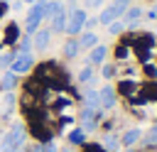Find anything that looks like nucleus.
I'll use <instances>...</instances> for the list:
<instances>
[{
  "label": "nucleus",
  "mask_w": 157,
  "mask_h": 152,
  "mask_svg": "<svg viewBox=\"0 0 157 152\" xmlns=\"http://www.w3.org/2000/svg\"><path fill=\"white\" fill-rule=\"evenodd\" d=\"M25 142H27V127L22 123H12L0 140V152H20L25 150Z\"/></svg>",
  "instance_id": "obj_1"
},
{
  "label": "nucleus",
  "mask_w": 157,
  "mask_h": 152,
  "mask_svg": "<svg viewBox=\"0 0 157 152\" xmlns=\"http://www.w3.org/2000/svg\"><path fill=\"white\" fill-rule=\"evenodd\" d=\"M47 5H49V0H37V2L29 5L27 20H25V34H34V32L42 27L44 15H47Z\"/></svg>",
  "instance_id": "obj_2"
},
{
  "label": "nucleus",
  "mask_w": 157,
  "mask_h": 152,
  "mask_svg": "<svg viewBox=\"0 0 157 152\" xmlns=\"http://www.w3.org/2000/svg\"><path fill=\"white\" fill-rule=\"evenodd\" d=\"M128 7H130V0H110V2L101 10V15H98V25H105V27H108L110 22L120 20Z\"/></svg>",
  "instance_id": "obj_3"
},
{
  "label": "nucleus",
  "mask_w": 157,
  "mask_h": 152,
  "mask_svg": "<svg viewBox=\"0 0 157 152\" xmlns=\"http://www.w3.org/2000/svg\"><path fill=\"white\" fill-rule=\"evenodd\" d=\"M86 17H88V12L83 10V7H71L69 10V17H66V34L69 37H78L81 32H83V25H86Z\"/></svg>",
  "instance_id": "obj_4"
},
{
  "label": "nucleus",
  "mask_w": 157,
  "mask_h": 152,
  "mask_svg": "<svg viewBox=\"0 0 157 152\" xmlns=\"http://www.w3.org/2000/svg\"><path fill=\"white\" fill-rule=\"evenodd\" d=\"M69 10H71V7H64V5H61V0L56 2L54 12L47 17V22H49L47 27L52 29V34H61V32L66 29V17H69Z\"/></svg>",
  "instance_id": "obj_5"
},
{
  "label": "nucleus",
  "mask_w": 157,
  "mask_h": 152,
  "mask_svg": "<svg viewBox=\"0 0 157 152\" xmlns=\"http://www.w3.org/2000/svg\"><path fill=\"white\" fill-rule=\"evenodd\" d=\"M32 66H34V54H32V51H17L15 61L10 64V71L17 74V76H22V74H27Z\"/></svg>",
  "instance_id": "obj_6"
},
{
  "label": "nucleus",
  "mask_w": 157,
  "mask_h": 152,
  "mask_svg": "<svg viewBox=\"0 0 157 152\" xmlns=\"http://www.w3.org/2000/svg\"><path fill=\"white\" fill-rule=\"evenodd\" d=\"M115 103H118V91H115V86H110V83L101 86V88H98V108H101V110H110Z\"/></svg>",
  "instance_id": "obj_7"
},
{
  "label": "nucleus",
  "mask_w": 157,
  "mask_h": 152,
  "mask_svg": "<svg viewBox=\"0 0 157 152\" xmlns=\"http://www.w3.org/2000/svg\"><path fill=\"white\" fill-rule=\"evenodd\" d=\"M78 127L83 130V132H93L96 127H98V108H86L83 105V110H81V115H78Z\"/></svg>",
  "instance_id": "obj_8"
},
{
  "label": "nucleus",
  "mask_w": 157,
  "mask_h": 152,
  "mask_svg": "<svg viewBox=\"0 0 157 152\" xmlns=\"http://www.w3.org/2000/svg\"><path fill=\"white\" fill-rule=\"evenodd\" d=\"M49 42H52V29L49 27H39L32 34V49H37V51H44L49 47Z\"/></svg>",
  "instance_id": "obj_9"
},
{
  "label": "nucleus",
  "mask_w": 157,
  "mask_h": 152,
  "mask_svg": "<svg viewBox=\"0 0 157 152\" xmlns=\"http://www.w3.org/2000/svg\"><path fill=\"white\" fill-rule=\"evenodd\" d=\"M105 56H108V47L105 44H96L93 49H88V64L91 66H98V64H103L105 61Z\"/></svg>",
  "instance_id": "obj_10"
},
{
  "label": "nucleus",
  "mask_w": 157,
  "mask_h": 152,
  "mask_svg": "<svg viewBox=\"0 0 157 152\" xmlns=\"http://www.w3.org/2000/svg\"><path fill=\"white\" fill-rule=\"evenodd\" d=\"M17 83H20L17 74H12L10 69H5V71L0 74V91H2V93H5V91H15Z\"/></svg>",
  "instance_id": "obj_11"
},
{
  "label": "nucleus",
  "mask_w": 157,
  "mask_h": 152,
  "mask_svg": "<svg viewBox=\"0 0 157 152\" xmlns=\"http://www.w3.org/2000/svg\"><path fill=\"white\" fill-rule=\"evenodd\" d=\"M140 140H142V130L140 127H130V130H125L120 135V145L123 147H135Z\"/></svg>",
  "instance_id": "obj_12"
},
{
  "label": "nucleus",
  "mask_w": 157,
  "mask_h": 152,
  "mask_svg": "<svg viewBox=\"0 0 157 152\" xmlns=\"http://www.w3.org/2000/svg\"><path fill=\"white\" fill-rule=\"evenodd\" d=\"M140 17H142V7H137V5H130L120 20L125 22V27H128V29H132V27L137 25V20H140Z\"/></svg>",
  "instance_id": "obj_13"
},
{
  "label": "nucleus",
  "mask_w": 157,
  "mask_h": 152,
  "mask_svg": "<svg viewBox=\"0 0 157 152\" xmlns=\"http://www.w3.org/2000/svg\"><path fill=\"white\" fill-rule=\"evenodd\" d=\"M78 51H81V47H78V39L76 37H69L66 42H64V47H61V54H64V59H76L78 56Z\"/></svg>",
  "instance_id": "obj_14"
},
{
  "label": "nucleus",
  "mask_w": 157,
  "mask_h": 152,
  "mask_svg": "<svg viewBox=\"0 0 157 152\" xmlns=\"http://www.w3.org/2000/svg\"><path fill=\"white\" fill-rule=\"evenodd\" d=\"M76 39H78V47H81V49H93V47L98 44V34H96V32H88V29H83Z\"/></svg>",
  "instance_id": "obj_15"
},
{
  "label": "nucleus",
  "mask_w": 157,
  "mask_h": 152,
  "mask_svg": "<svg viewBox=\"0 0 157 152\" xmlns=\"http://www.w3.org/2000/svg\"><path fill=\"white\" fill-rule=\"evenodd\" d=\"M140 142H142V147H145V150H157V123H155V125L142 135V140H140Z\"/></svg>",
  "instance_id": "obj_16"
},
{
  "label": "nucleus",
  "mask_w": 157,
  "mask_h": 152,
  "mask_svg": "<svg viewBox=\"0 0 157 152\" xmlns=\"http://www.w3.org/2000/svg\"><path fill=\"white\" fill-rule=\"evenodd\" d=\"M76 78H78V83H83V86H91V83H93V78H96V71H93V66H91V64H86V66L78 71V76H76Z\"/></svg>",
  "instance_id": "obj_17"
},
{
  "label": "nucleus",
  "mask_w": 157,
  "mask_h": 152,
  "mask_svg": "<svg viewBox=\"0 0 157 152\" xmlns=\"http://www.w3.org/2000/svg\"><path fill=\"white\" fill-rule=\"evenodd\" d=\"M66 142H69L71 147H78V145L86 142V132H83L81 127H76V130H71V132L66 135Z\"/></svg>",
  "instance_id": "obj_18"
},
{
  "label": "nucleus",
  "mask_w": 157,
  "mask_h": 152,
  "mask_svg": "<svg viewBox=\"0 0 157 152\" xmlns=\"http://www.w3.org/2000/svg\"><path fill=\"white\" fill-rule=\"evenodd\" d=\"M101 145H103L105 152H118V147H120V137H115V135H105Z\"/></svg>",
  "instance_id": "obj_19"
},
{
  "label": "nucleus",
  "mask_w": 157,
  "mask_h": 152,
  "mask_svg": "<svg viewBox=\"0 0 157 152\" xmlns=\"http://www.w3.org/2000/svg\"><path fill=\"white\" fill-rule=\"evenodd\" d=\"M83 101H86V108H98V91L86 88V91H83ZM98 110H101V108H98Z\"/></svg>",
  "instance_id": "obj_20"
},
{
  "label": "nucleus",
  "mask_w": 157,
  "mask_h": 152,
  "mask_svg": "<svg viewBox=\"0 0 157 152\" xmlns=\"http://www.w3.org/2000/svg\"><path fill=\"white\" fill-rule=\"evenodd\" d=\"M0 105H2V113L7 115V113L12 110V105H15V93H12V91H5V93H2V101H0Z\"/></svg>",
  "instance_id": "obj_21"
},
{
  "label": "nucleus",
  "mask_w": 157,
  "mask_h": 152,
  "mask_svg": "<svg viewBox=\"0 0 157 152\" xmlns=\"http://www.w3.org/2000/svg\"><path fill=\"white\" fill-rule=\"evenodd\" d=\"M15 56H17V49L2 51V54H0V69H2V71H5V69H10V64L15 61Z\"/></svg>",
  "instance_id": "obj_22"
},
{
  "label": "nucleus",
  "mask_w": 157,
  "mask_h": 152,
  "mask_svg": "<svg viewBox=\"0 0 157 152\" xmlns=\"http://www.w3.org/2000/svg\"><path fill=\"white\" fill-rule=\"evenodd\" d=\"M5 42H7V44H15V42H17V25H15V22H10V27L5 29Z\"/></svg>",
  "instance_id": "obj_23"
},
{
  "label": "nucleus",
  "mask_w": 157,
  "mask_h": 152,
  "mask_svg": "<svg viewBox=\"0 0 157 152\" xmlns=\"http://www.w3.org/2000/svg\"><path fill=\"white\" fill-rule=\"evenodd\" d=\"M123 29H125V22H123V20H115V22L108 25V34H113V37H118Z\"/></svg>",
  "instance_id": "obj_24"
},
{
  "label": "nucleus",
  "mask_w": 157,
  "mask_h": 152,
  "mask_svg": "<svg viewBox=\"0 0 157 152\" xmlns=\"http://www.w3.org/2000/svg\"><path fill=\"white\" fill-rule=\"evenodd\" d=\"M15 49H17V51H32V34H25Z\"/></svg>",
  "instance_id": "obj_25"
},
{
  "label": "nucleus",
  "mask_w": 157,
  "mask_h": 152,
  "mask_svg": "<svg viewBox=\"0 0 157 152\" xmlns=\"http://www.w3.org/2000/svg\"><path fill=\"white\" fill-rule=\"evenodd\" d=\"M101 76L108 81V78H113L115 76V64H103V69H101Z\"/></svg>",
  "instance_id": "obj_26"
},
{
  "label": "nucleus",
  "mask_w": 157,
  "mask_h": 152,
  "mask_svg": "<svg viewBox=\"0 0 157 152\" xmlns=\"http://www.w3.org/2000/svg\"><path fill=\"white\" fill-rule=\"evenodd\" d=\"M98 25V17H86V25H83V29H88V32H93V27Z\"/></svg>",
  "instance_id": "obj_27"
},
{
  "label": "nucleus",
  "mask_w": 157,
  "mask_h": 152,
  "mask_svg": "<svg viewBox=\"0 0 157 152\" xmlns=\"http://www.w3.org/2000/svg\"><path fill=\"white\" fill-rule=\"evenodd\" d=\"M42 152H59V150H56V145L49 140V142H44V150H42Z\"/></svg>",
  "instance_id": "obj_28"
},
{
  "label": "nucleus",
  "mask_w": 157,
  "mask_h": 152,
  "mask_svg": "<svg viewBox=\"0 0 157 152\" xmlns=\"http://www.w3.org/2000/svg\"><path fill=\"white\" fill-rule=\"evenodd\" d=\"M42 150H44V145H29L25 152H42Z\"/></svg>",
  "instance_id": "obj_29"
},
{
  "label": "nucleus",
  "mask_w": 157,
  "mask_h": 152,
  "mask_svg": "<svg viewBox=\"0 0 157 152\" xmlns=\"http://www.w3.org/2000/svg\"><path fill=\"white\" fill-rule=\"evenodd\" d=\"M125 54H128V47H120L118 49V59H125Z\"/></svg>",
  "instance_id": "obj_30"
},
{
  "label": "nucleus",
  "mask_w": 157,
  "mask_h": 152,
  "mask_svg": "<svg viewBox=\"0 0 157 152\" xmlns=\"http://www.w3.org/2000/svg\"><path fill=\"white\" fill-rule=\"evenodd\" d=\"M101 2H103V0H88V7H98Z\"/></svg>",
  "instance_id": "obj_31"
},
{
  "label": "nucleus",
  "mask_w": 157,
  "mask_h": 152,
  "mask_svg": "<svg viewBox=\"0 0 157 152\" xmlns=\"http://www.w3.org/2000/svg\"><path fill=\"white\" fill-rule=\"evenodd\" d=\"M0 2H2V5H10V2H12V0H0Z\"/></svg>",
  "instance_id": "obj_32"
},
{
  "label": "nucleus",
  "mask_w": 157,
  "mask_h": 152,
  "mask_svg": "<svg viewBox=\"0 0 157 152\" xmlns=\"http://www.w3.org/2000/svg\"><path fill=\"white\" fill-rule=\"evenodd\" d=\"M22 2H29V5H32V2H37V0H22Z\"/></svg>",
  "instance_id": "obj_33"
},
{
  "label": "nucleus",
  "mask_w": 157,
  "mask_h": 152,
  "mask_svg": "<svg viewBox=\"0 0 157 152\" xmlns=\"http://www.w3.org/2000/svg\"><path fill=\"white\" fill-rule=\"evenodd\" d=\"M71 2H76V0H69V5H71Z\"/></svg>",
  "instance_id": "obj_34"
}]
</instances>
